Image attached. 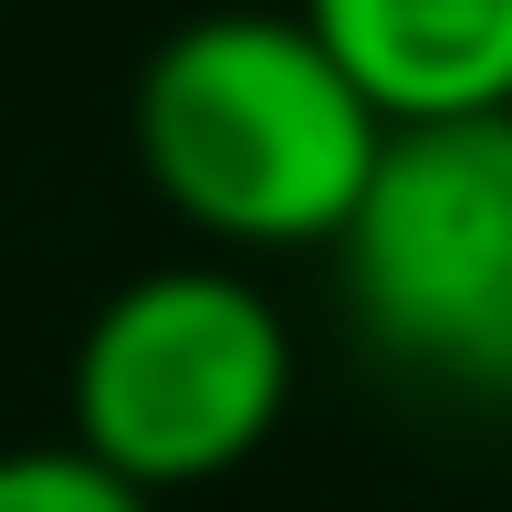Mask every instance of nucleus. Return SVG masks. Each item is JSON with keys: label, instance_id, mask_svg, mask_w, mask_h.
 I'll use <instances>...</instances> for the list:
<instances>
[{"label": "nucleus", "instance_id": "1", "mask_svg": "<svg viewBox=\"0 0 512 512\" xmlns=\"http://www.w3.org/2000/svg\"><path fill=\"white\" fill-rule=\"evenodd\" d=\"M136 157L199 241L314 251L345 241L387 157V115L345 84L304 11H209L136 74Z\"/></svg>", "mask_w": 512, "mask_h": 512}, {"label": "nucleus", "instance_id": "2", "mask_svg": "<svg viewBox=\"0 0 512 512\" xmlns=\"http://www.w3.org/2000/svg\"><path fill=\"white\" fill-rule=\"evenodd\" d=\"M335 262L398 377L512 408V115L387 126Z\"/></svg>", "mask_w": 512, "mask_h": 512}, {"label": "nucleus", "instance_id": "3", "mask_svg": "<svg viewBox=\"0 0 512 512\" xmlns=\"http://www.w3.org/2000/svg\"><path fill=\"white\" fill-rule=\"evenodd\" d=\"M293 335L262 283L220 262H168L126 283L74 345V450L126 492L220 481L283 429Z\"/></svg>", "mask_w": 512, "mask_h": 512}, {"label": "nucleus", "instance_id": "4", "mask_svg": "<svg viewBox=\"0 0 512 512\" xmlns=\"http://www.w3.org/2000/svg\"><path fill=\"white\" fill-rule=\"evenodd\" d=\"M304 32L387 126L512 115V0H304Z\"/></svg>", "mask_w": 512, "mask_h": 512}, {"label": "nucleus", "instance_id": "5", "mask_svg": "<svg viewBox=\"0 0 512 512\" xmlns=\"http://www.w3.org/2000/svg\"><path fill=\"white\" fill-rule=\"evenodd\" d=\"M0 512H157V502L63 439V450H0Z\"/></svg>", "mask_w": 512, "mask_h": 512}]
</instances>
